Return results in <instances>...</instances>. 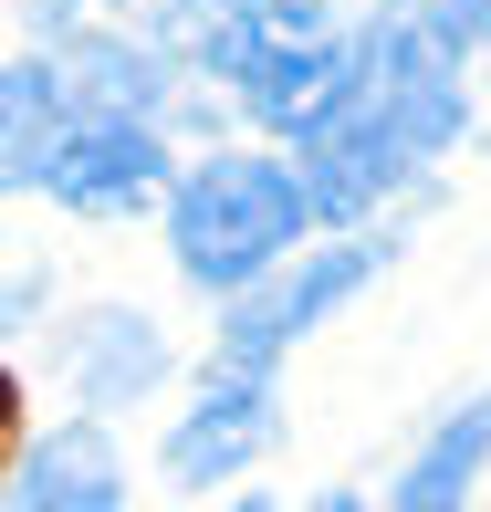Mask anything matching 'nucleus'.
I'll return each mask as SVG.
<instances>
[{"mask_svg": "<svg viewBox=\"0 0 491 512\" xmlns=\"http://www.w3.org/2000/svg\"><path fill=\"white\" fill-rule=\"evenodd\" d=\"M471 126L460 105V42L429 11H397L377 32H356V74L345 95L303 126V199L324 220H366L387 189H408L450 136Z\"/></svg>", "mask_w": 491, "mask_h": 512, "instance_id": "1", "label": "nucleus"}, {"mask_svg": "<svg viewBox=\"0 0 491 512\" xmlns=\"http://www.w3.org/2000/svg\"><path fill=\"white\" fill-rule=\"evenodd\" d=\"M303 220H314V199H303V178L283 157H199L168 199V251H178L189 283L251 293L303 241Z\"/></svg>", "mask_w": 491, "mask_h": 512, "instance_id": "2", "label": "nucleus"}, {"mask_svg": "<svg viewBox=\"0 0 491 512\" xmlns=\"http://www.w3.org/2000/svg\"><path fill=\"white\" fill-rule=\"evenodd\" d=\"M199 63H209V74H230V95L262 115V126H293V136H303L324 105L345 95L356 42H345L314 0H230V11L199 32Z\"/></svg>", "mask_w": 491, "mask_h": 512, "instance_id": "3", "label": "nucleus"}, {"mask_svg": "<svg viewBox=\"0 0 491 512\" xmlns=\"http://www.w3.org/2000/svg\"><path fill=\"white\" fill-rule=\"evenodd\" d=\"M387 272V241H335V251H314V262H272L262 283L241 293V304H230V324H220V366L230 377H272V356H283V345H303L314 335L324 314L345 304V293H366Z\"/></svg>", "mask_w": 491, "mask_h": 512, "instance_id": "4", "label": "nucleus"}, {"mask_svg": "<svg viewBox=\"0 0 491 512\" xmlns=\"http://www.w3.org/2000/svg\"><path fill=\"white\" fill-rule=\"evenodd\" d=\"M42 189H53L63 209H84V220H126V209H147L157 189H168V136H157L147 115L74 105V126H63Z\"/></svg>", "mask_w": 491, "mask_h": 512, "instance_id": "5", "label": "nucleus"}, {"mask_svg": "<svg viewBox=\"0 0 491 512\" xmlns=\"http://www.w3.org/2000/svg\"><path fill=\"white\" fill-rule=\"evenodd\" d=\"M272 377H220L209 398L168 429V481H189V492H209V481H230L241 460L272 450Z\"/></svg>", "mask_w": 491, "mask_h": 512, "instance_id": "6", "label": "nucleus"}, {"mask_svg": "<svg viewBox=\"0 0 491 512\" xmlns=\"http://www.w3.org/2000/svg\"><path fill=\"white\" fill-rule=\"evenodd\" d=\"M115 502H126V471H115V439L95 418L53 429L11 481V512H115Z\"/></svg>", "mask_w": 491, "mask_h": 512, "instance_id": "7", "label": "nucleus"}, {"mask_svg": "<svg viewBox=\"0 0 491 512\" xmlns=\"http://www.w3.org/2000/svg\"><path fill=\"white\" fill-rule=\"evenodd\" d=\"M63 126H74L63 74H53V63H11V74H0V189H42Z\"/></svg>", "mask_w": 491, "mask_h": 512, "instance_id": "8", "label": "nucleus"}, {"mask_svg": "<svg viewBox=\"0 0 491 512\" xmlns=\"http://www.w3.org/2000/svg\"><path fill=\"white\" fill-rule=\"evenodd\" d=\"M481 460H491V387L471 408H450L429 429V450L397 471V492H387V512H460L471 502V481H481Z\"/></svg>", "mask_w": 491, "mask_h": 512, "instance_id": "9", "label": "nucleus"}, {"mask_svg": "<svg viewBox=\"0 0 491 512\" xmlns=\"http://www.w3.org/2000/svg\"><path fill=\"white\" fill-rule=\"evenodd\" d=\"M157 377H168V345H157L147 314H95V324L74 335V387H84V408H126V398H147Z\"/></svg>", "mask_w": 491, "mask_h": 512, "instance_id": "10", "label": "nucleus"}, {"mask_svg": "<svg viewBox=\"0 0 491 512\" xmlns=\"http://www.w3.org/2000/svg\"><path fill=\"white\" fill-rule=\"evenodd\" d=\"M32 304H42V272H11V283H0V324H21Z\"/></svg>", "mask_w": 491, "mask_h": 512, "instance_id": "11", "label": "nucleus"}, {"mask_svg": "<svg viewBox=\"0 0 491 512\" xmlns=\"http://www.w3.org/2000/svg\"><path fill=\"white\" fill-rule=\"evenodd\" d=\"M11 439H21V387H11V366H0V460H11Z\"/></svg>", "mask_w": 491, "mask_h": 512, "instance_id": "12", "label": "nucleus"}, {"mask_svg": "<svg viewBox=\"0 0 491 512\" xmlns=\"http://www.w3.org/2000/svg\"><path fill=\"white\" fill-rule=\"evenodd\" d=\"M314 512H356V502H345V492H324V502H314Z\"/></svg>", "mask_w": 491, "mask_h": 512, "instance_id": "13", "label": "nucleus"}, {"mask_svg": "<svg viewBox=\"0 0 491 512\" xmlns=\"http://www.w3.org/2000/svg\"><path fill=\"white\" fill-rule=\"evenodd\" d=\"M32 11H42V21H53V11H74V0H32Z\"/></svg>", "mask_w": 491, "mask_h": 512, "instance_id": "14", "label": "nucleus"}, {"mask_svg": "<svg viewBox=\"0 0 491 512\" xmlns=\"http://www.w3.org/2000/svg\"><path fill=\"white\" fill-rule=\"evenodd\" d=\"M230 512H272V502H230Z\"/></svg>", "mask_w": 491, "mask_h": 512, "instance_id": "15", "label": "nucleus"}, {"mask_svg": "<svg viewBox=\"0 0 491 512\" xmlns=\"http://www.w3.org/2000/svg\"><path fill=\"white\" fill-rule=\"evenodd\" d=\"M157 11H189V0H157Z\"/></svg>", "mask_w": 491, "mask_h": 512, "instance_id": "16", "label": "nucleus"}]
</instances>
